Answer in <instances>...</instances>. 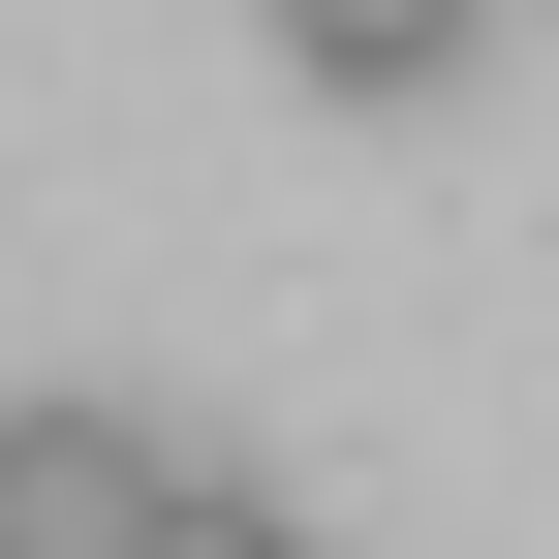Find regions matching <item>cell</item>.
<instances>
[{
	"mask_svg": "<svg viewBox=\"0 0 559 559\" xmlns=\"http://www.w3.org/2000/svg\"><path fill=\"white\" fill-rule=\"evenodd\" d=\"M187 466L124 436V404H0V559H156Z\"/></svg>",
	"mask_w": 559,
	"mask_h": 559,
	"instance_id": "1",
	"label": "cell"
},
{
	"mask_svg": "<svg viewBox=\"0 0 559 559\" xmlns=\"http://www.w3.org/2000/svg\"><path fill=\"white\" fill-rule=\"evenodd\" d=\"M156 559H311V528H280V498H218V466H187V528H156Z\"/></svg>",
	"mask_w": 559,
	"mask_h": 559,
	"instance_id": "3",
	"label": "cell"
},
{
	"mask_svg": "<svg viewBox=\"0 0 559 559\" xmlns=\"http://www.w3.org/2000/svg\"><path fill=\"white\" fill-rule=\"evenodd\" d=\"M280 32H311V62H342V94H436V62H466V32H498V0H280Z\"/></svg>",
	"mask_w": 559,
	"mask_h": 559,
	"instance_id": "2",
	"label": "cell"
}]
</instances>
